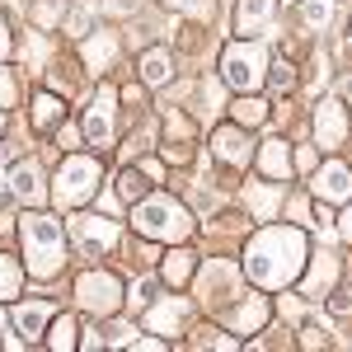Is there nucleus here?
<instances>
[{"label":"nucleus","mask_w":352,"mask_h":352,"mask_svg":"<svg viewBox=\"0 0 352 352\" xmlns=\"http://www.w3.org/2000/svg\"><path fill=\"white\" fill-rule=\"evenodd\" d=\"M305 263V235L292 226H272L258 240L249 244L244 254V272L258 282V287H287Z\"/></svg>","instance_id":"1"},{"label":"nucleus","mask_w":352,"mask_h":352,"mask_svg":"<svg viewBox=\"0 0 352 352\" xmlns=\"http://www.w3.org/2000/svg\"><path fill=\"white\" fill-rule=\"evenodd\" d=\"M19 235H24L28 277H56L61 263H66V230H61V221L33 212V217H24Z\"/></svg>","instance_id":"2"},{"label":"nucleus","mask_w":352,"mask_h":352,"mask_svg":"<svg viewBox=\"0 0 352 352\" xmlns=\"http://www.w3.org/2000/svg\"><path fill=\"white\" fill-rule=\"evenodd\" d=\"M132 226L146 240H184L192 230L188 212H184L174 197H141L136 212H132Z\"/></svg>","instance_id":"3"},{"label":"nucleus","mask_w":352,"mask_h":352,"mask_svg":"<svg viewBox=\"0 0 352 352\" xmlns=\"http://www.w3.org/2000/svg\"><path fill=\"white\" fill-rule=\"evenodd\" d=\"M94 179H99V164L71 155V160L61 164V174H56L52 197L61 207H80V202H89V192H94Z\"/></svg>","instance_id":"4"},{"label":"nucleus","mask_w":352,"mask_h":352,"mask_svg":"<svg viewBox=\"0 0 352 352\" xmlns=\"http://www.w3.org/2000/svg\"><path fill=\"white\" fill-rule=\"evenodd\" d=\"M263 76H268V56H263V47H254V43L226 47V80L235 85V89H254V85H263Z\"/></svg>","instance_id":"5"},{"label":"nucleus","mask_w":352,"mask_h":352,"mask_svg":"<svg viewBox=\"0 0 352 352\" xmlns=\"http://www.w3.org/2000/svg\"><path fill=\"white\" fill-rule=\"evenodd\" d=\"M76 296H80L85 310H94V315H113V310L122 305V282H118L113 272H85L80 282H76Z\"/></svg>","instance_id":"6"},{"label":"nucleus","mask_w":352,"mask_h":352,"mask_svg":"<svg viewBox=\"0 0 352 352\" xmlns=\"http://www.w3.org/2000/svg\"><path fill=\"white\" fill-rule=\"evenodd\" d=\"M71 235L80 244L85 258H99L104 249L118 244V221H104V217H71Z\"/></svg>","instance_id":"7"},{"label":"nucleus","mask_w":352,"mask_h":352,"mask_svg":"<svg viewBox=\"0 0 352 352\" xmlns=\"http://www.w3.org/2000/svg\"><path fill=\"white\" fill-rule=\"evenodd\" d=\"M109 132H113V89L104 85L99 99H94L89 122H85V136H89V146H109Z\"/></svg>","instance_id":"8"},{"label":"nucleus","mask_w":352,"mask_h":352,"mask_svg":"<svg viewBox=\"0 0 352 352\" xmlns=\"http://www.w3.org/2000/svg\"><path fill=\"white\" fill-rule=\"evenodd\" d=\"M315 192H320V197H329V202H343V197L352 192V174L338 160L324 164V169L315 174Z\"/></svg>","instance_id":"9"},{"label":"nucleus","mask_w":352,"mask_h":352,"mask_svg":"<svg viewBox=\"0 0 352 352\" xmlns=\"http://www.w3.org/2000/svg\"><path fill=\"white\" fill-rule=\"evenodd\" d=\"M10 192L19 202H43V184H38V164H19L10 174Z\"/></svg>","instance_id":"10"},{"label":"nucleus","mask_w":352,"mask_h":352,"mask_svg":"<svg viewBox=\"0 0 352 352\" xmlns=\"http://www.w3.org/2000/svg\"><path fill=\"white\" fill-rule=\"evenodd\" d=\"M52 320V305L47 300H33V305H14V324L24 329L28 338H38V329Z\"/></svg>","instance_id":"11"},{"label":"nucleus","mask_w":352,"mask_h":352,"mask_svg":"<svg viewBox=\"0 0 352 352\" xmlns=\"http://www.w3.org/2000/svg\"><path fill=\"white\" fill-rule=\"evenodd\" d=\"M315 132H320V141H324V146H338V136H343V113H338V104H320Z\"/></svg>","instance_id":"12"},{"label":"nucleus","mask_w":352,"mask_h":352,"mask_svg":"<svg viewBox=\"0 0 352 352\" xmlns=\"http://www.w3.org/2000/svg\"><path fill=\"white\" fill-rule=\"evenodd\" d=\"M61 118H66V109H61V99H56V94H38V99H33V127H43V132H47V127H56Z\"/></svg>","instance_id":"13"},{"label":"nucleus","mask_w":352,"mask_h":352,"mask_svg":"<svg viewBox=\"0 0 352 352\" xmlns=\"http://www.w3.org/2000/svg\"><path fill=\"white\" fill-rule=\"evenodd\" d=\"M188 277H192V254L188 249H169V254H164V282L184 287Z\"/></svg>","instance_id":"14"},{"label":"nucleus","mask_w":352,"mask_h":352,"mask_svg":"<svg viewBox=\"0 0 352 352\" xmlns=\"http://www.w3.org/2000/svg\"><path fill=\"white\" fill-rule=\"evenodd\" d=\"M212 146H217L221 160H230V164H244V160H249V146H244V136H240V132H230V127H226V132H217V141H212Z\"/></svg>","instance_id":"15"},{"label":"nucleus","mask_w":352,"mask_h":352,"mask_svg":"<svg viewBox=\"0 0 352 352\" xmlns=\"http://www.w3.org/2000/svg\"><path fill=\"white\" fill-rule=\"evenodd\" d=\"M118 192H122L127 202H141V197L151 192V174H146V169H122V174H118Z\"/></svg>","instance_id":"16"},{"label":"nucleus","mask_w":352,"mask_h":352,"mask_svg":"<svg viewBox=\"0 0 352 352\" xmlns=\"http://www.w3.org/2000/svg\"><path fill=\"white\" fill-rule=\"evenodd\" d=\"M19 282H24L19 263H14L10 254H0V300H14V296H19Z\"/></svg>","instance_id":"17"},{"label":"nucleus","mask_w":352,"mask_h":352,"mask_svg":"<svg viewBox=\"0 0 352 352\" xmlns=\"http://www.w3.org/2000/svg\"><path fill=\"white\" fill-rule=\"evenodd\" d=\"M141 80L146 85H164L169 80V56L164 52H146V61H141Z\"/></svg>","instance_id":"18"},{"label":"nucleus","mask_w":352,"mask_h":352,"mask_svg":"<svg viewBox=\"0 0 352 352\" xmlns=\"http://www.w3.org/2000/svg\"><path fill=\"white\" fill-rule=\"evenodd\" d=\"M268 14H272V0H244L240 5V28L249 33L254 24H268Z\"/></svg>","instance_id":"19"},{"label":"nucleus","mask_w":352,"mask_h":352,"mask_svg":"<svg viewBox=\"0 0 352 352\" xmlns=\"http://www.w3.org/2000/svg\"><path fill=\"white\" fill-rule=\"evenodd\" d=\"M263 169H268L272 179H287V174H292V160H287L282 141H268V151H263Z\"/></svg>","instance_id":"20"},{"label":"nucleus","mask_w":352,"mask_h":352,"mask_svg":"<svg viewBox=\"0 0 352 352\" xmlns=\"http://www.w3.org/2000/svg\"><path fill=\"white\" fill-rule=\"evenodd\" d=\"M263 118H268V104H263V99H240V104H235V122H254V127H258Z\"/></svg>","instance_id":"21"},{"label":"nucleus","mask_w":352,"mask_h":352,"mask_svg":"<svg viewBox=\"0 0 352 352\" xmlns=\"http://www.w3.org/2000/svg\"><path fill=\"white\" fill-rule=\"evenodd\" d=\"M47 348H76V324L71 320H56L47 333Z\"/></svg>","instance_id":"22"},{"label":"nucleus","mask_w":352,"mask_h":352,"mask_svg":"<svg viewBox=\"0 0 352 352\" xmlns=\"http://www.w3.org/2000/svg\"><path fill=\"white\" fill-rule=\"evenodd\" d=\"M329 10H333V0H305V24H324Z\"/></svg>","instance_id":"23"},{"label":"nucleus","mask_w":352,"mask_h":352,"mask_svg":"<svg viewBox=\"0 0 352 352\" xmlns=\"http://www.w3.org/2000/svg\"><path fill=\"white\" fill-rule=\"evenodd\" d=\"M151 300H155V282H136V287H132V305H136V310H146Z\"/></svg>","instance_id":"24"},{"label":"nucleus","mask_w":352,"mask_h":352,"mask_svg":"<svg viewBox=\"0 0 352 352\" xmlns=\"http://www.w3.org/2000/svg\"><path fill=\"white\" fill-rule=\"evenodd\" d=\"M268 76H272V85H277V89H292V66H287V61L268 66Z\"/></svg>","instance_id":"25"},{"label":"nucleus","mask_w":352,"mask_h":352,"mask_svg":"<svg viewBox=\"0 0 352 352\" xmlns=\"http://www.w3.org/2000/svg\"><path fill=\"white\" fill-rule=\"evenodd\" d=\"M329 310H333V315H352V292H333V296H329Z\"/></svg>","instance_id":"26"},{"label":"nucleus","mask_w":352,"mask_h":352,"mask_svg":"<svg viewBox=\"0 0 352 352\" xmlns=\"http://www.w3.org/2000/svg\"><path fill=\"white\" fill-rule=\"evenodd\" d=\"M14 104V80H10V71H0V109H10Z\"/></svg>","instance_id":"27"},{"label":"nucleus","mask_w":352,"mask_h":352,"mask_svg":"<svg viewBox=\"0 0 352 352\" xmlns=\"http://www.w3.org/2000/svg\"><path fill=\"white\" fill-rule=\"evenodd\" d=\"M56 141H61V151H76V146H80V132H76V127H61Z\"/></svg>","instance_id":"28"},{"label":"nucleus","mask_w":352,"mask_h":352,"mask_svg":"<svg viewBox=\"0 0 352 352\" xmlns=\"http://www.w3.org/2000/svg\"><path fill=\"white\" fill-rule=\"evenodd\" d=\"M85 24H89V14H85V10H76V14H71V33H85Z\"/></svg>","instance_id":"29"},{"label":"nucleus","mask_w":352,"mask_h":352,"mask_svg":"<svg viewBox=\"0 0 352 352\" xmlns=\"http://www.w3.org/2000/svg\"><path fill=\"white\" fill-rule=\"evenodd\" d=\"M343 235H348V240H352V212H348V217H343Z\"/></svg>","instance_id":"30"},{"label":"nucleus","mask_w":352,"mask_h":352,"mask_svg":"<svg viewBox=\"0 0 352 352\" xmlns=\"http://www.w3.org/2000/svg\"><path fill=\"white\" fill-rule=\"evenodd\" d=\"M0 132H5V109H0Z\"/></svg>","instance_id":"31"},{"label":"nucleus","mask_w":352,"mask_h":352,"mask_svg":"<svg viewBox=\"0 0 352 352\" xmlns=\"http://www.w3.org/2000/svg\"><path fill=\"white\" fill-rule=\"evenodd\" d=\"M169 5H192V0H169Z\"/></svg>","instance_id":"32"},{"label":"nucleus","mask_w":352,"mask_h":352,"mask_svg":"<svg viewBox=\"0 0 352 352\" xmlns=\"http://www.w3.org/2000/svg\"><path fill=\"white\" fill-rule=\"evenodd\" d=\"M0 333H5V320H0Z\"/></svg>","instance_id":"33"}]
</instances>
